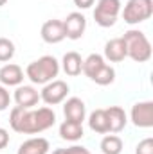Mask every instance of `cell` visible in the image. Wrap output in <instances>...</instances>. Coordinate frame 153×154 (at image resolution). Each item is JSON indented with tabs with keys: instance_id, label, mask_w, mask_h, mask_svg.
Instances as JSON below:
<instances>
[{
	"instance_id": "obj_8",
	"label": "cell",
	"mask_w": 153,
	"mask_h": 154,
	"mask_svg": "<svg viewBox=\"0 0 153 154\" xmlns=\"http://www.w3.org/2000/svg\"><path fill=\"white\" fill-rule=\"evenodd\" d=\"M85 29H86V18H85V14H81L79 11L69 13L67 18L63 20L65 38L76 41V39H79L83 34H85Z\"/></svg>"
},
{
	"instance_id": "obj_3",
	"label": "cell",
	"mask_w": 153,
	"mask_h": 154,
	"mask_svg": "<svg viewBox=\"0 0 153 154\" xmlns=\"http://www.w3.org/2000/svg\"><path fill=\"white\" fill-rule=\"evenodd\" d=\"M124 47H126V56L135 61V63H146L151 57V43L148 36L139 31V29H130L122 36Z\"/></svg>"
},
{
	"instance_id": "obj_7",
	"label": "cell",
	"mask_w": 153,
	"mask_h": 154,
	"mask_svg": "<svg viewBox=\"0 0 153 154\" xmlns=\"http://www.w3.org/2000/svg\"><path fill=\"white\" fill-rule=\"evenodd\" d=\"M130 120L139 129H150V127H153V102L151 100L135 102L132 106V111H130Z\"/></svg>"
},
{
	"instance_id": "obj_28",
	"label": "cell",
	"mask_w": 153,
	"mask_h": 154,
	"mask_svg": "<svg viewBox=\"0 0 153 154\" xmlns=\"http://www.w3.org/2000/svg\"><path fill=\"white\" fill-rule=\"evenodd\" d=\"M5 4H7V0H0V7H2V5H5Z\"/></svg>"
},
{
	"instance_id": "obj_2",
	"label": "cell",
	"mask_w": 153,
	"mask_h": 154,
	"mask_svg": "<svg viewBox=\"0 0 153 154\" xmlns=\"http://www.w3.org/2000/svg\"><path fill=\"white\" fill-rule=\"evenodd\" d=\"M60 74V61L54 56H41L29 63L25 68V77L33 84H47L54 81Z\"/></svg>"
},
{
	"instance_id": "obj_14",
	"label": "cell",
	"mask_w": 153,
	"mask_h": 154,
	"mask_svg": "<svg viewBox=\"0 0 153 154\" xmlns=\"http://www.w3.org/2000/svg\"><path fill=\"white\" fill-rule=\"evenodd\" d=\"M106 116H108V127H110V133H121L126 124H128V115L122 108L119 106H110L105 109Z\"/></svg>"
},
{
	"instance_id": "obj_21",
	"label": "cell",
	"mask_w": 153,
	"mask_h": 154,
	"mask_svg": "<svg viewBox=\"0 0 153 154\" xmlns=\"http://www.w3.org/2000/svg\"><path fill=\"white\" fill-rule=\"evenodd\" d=\"M90 81H94L96 84H99V86H108V84H112L115 81V70L114 66H110L108 63H105L99 70H97V74L92 77Z\"/></svg>"
},
{
	"instance_id": "obj_9",
	"label": "cell",
	"mask_w": 153,
	"mask_h": 154,
	"mask_svg": "<svg viewBox=\"0 0 153 154\" xmlns=\"http://www.w3.org/2000/svg\"><path fill=\"white\" fill-rule=\"evenodd\" d=\"M16 106L20 108H25V109H31L33 106H36L40 102V93L34 86H27V84H20L16 86L15 90V95H13Z\"/></svg>"
},
{
	"instance_id": "obj_5",
	"label": "cell",
	"mask_w": 153,
	"mask_h": 154,
	"mask_svg": "<svg viewBox=\"0 0 153 154\" xmlns=\"http://www.w3.org/2000/svg\"><path fill=\"white\" fill-rule=\"evenodd\" d=\"M121 14V0H97L94 9V20L99 27H112L115 25Z\"/></svg>"
},
{
	"instance_id": "obj_11",
	"label": "cell",
	"mask_w": 153,
	"mask_h": 154,
	"mask_svg": "<svg viewBox=\"0 0 153 154\" xmlns=\"http://www.w3.org/2000/svg\"><path fill=\"white\" fill-rule=\"evenodd\" d=\"M63 115L65 120H72V122H79L83 124L85 116H86V106L79 97H70L67 100H63Z\"/></svg>"
},
{
	"instance_id": "obj_22",
	"label": "cell",
	"mask_w": 153,
	"mask_h": 154,
	"mask_svg": "<svg viewBox=\"0 0 153 154\" xmlns=\"http://www.w3.org/2000/svg\"><path fill=\"white\" fill-rule=\"evenodd\" d=\"M16 48H15V43L9 38H0V63H7L13 59Z\"/></svg>"
},
{
	"instance_id": "obj_26",
	"label": "cell",
	"mask_w": 153,
	"mask_h": 154,
	"mask_svg": "<svg viewBox=\"0 0 153 154\" xmlns=\"http://www.w3.org/2000/svg\"><path fill=\"white\" fill-rule=\"evenodd\" d=\"M7 145H9V133H7V129L0 127V151L5 149Z\"/></svg>"
},
{
	"instance_id": "obj_6",
	"label": "cell",
	"mask_w": 153,
	"mask_h": 154,
	"mask_svg": "<svg viewBox=\"0 0 153 154\" xmlns=\"http://www.w3.org/2000/svg\"><path fill=\"white\" fill-rule=\"evenodd\" d=\"M69 91H70V88L65 81L54 79V81L43 84V90L40 91V100H43L47 106H58L67 99Z\"/></svg>"
},
{
	"instance_id": "obj_18",
	"label": "cell",
	"mask_w": 153,
	"mask_h": 154,
	"mask_svg": "<svg viewBox=\"0 0 153 154\" xmlns=\"http://www.w3.org/2000/svg\"><path fill=\"white\" fill-rule=\"evenodd\" d=\"M88 127H90L94 133H99V134L110 133L106 111H105V109H94V111L88 115Z\"/></svg>"
},
{
	"instance_id": "obj_17",
	"label": "cell",
	"mask_w": 153,
	"mask_h": 154,
	"mask_svg": "<svg viewBox=\"0 0 153 154\" xmlns=\"http://www.w3.org/2000/svg\"><path fill=\"white\" fill-rule=\"evenodd\" d=\"M85 134L83 131V124L79 122H72V120H65L61 125H60V138L61 140H67V142H77L81 140Z\"/></svg>"
},
{
	"instance_id": "obj_23",
	"label": "cell",
	"mask_w": 153,
	"mask_h": 154,
	"mask_svg": "<svg viewBox=\"0 0 153 154\" xmlns=\"http://www.w3.org/2000/svg\"><path fill=\"white\" fill-rule=\"evenodd\" d=\"M135 154H153V138H144L137 143Z\"/></svg>"
},
{
	"instance_id": "obj_1",
	"label": "cell",
	"mask_w": 153,
	"mask_h": 154,
	"mask_svg": "<svg viewBox=\"0 0 153 154\" xmlns=\"http://www.w3.org/2000/svg\"><path fill=\"white\" fill-rule=\"evenodd\" d=\"M56 124V113L49 106L38 109H25L15 106L9 113V125L20 134H40Z\"/></svg>"
},
{
	"instance_id": "obj_19",
	"label": "cell",
	"mask_w": 153,
	"mask_h": 154,
	"mask_svg": "<svg viewBox=\"0 0 153 154\" xmlns=\"http://www.w3.org/2000/svg\"><path fill=\"white\" fill-rule=\"evenodd\" d=\"M105 63H106V61H105V57H103L101 54H90L86 59H83V70H81V72L88 77V79H92Z\"/></svg>"
},
{
	"instance_id": "obj_25",
	"label": "cell",
	"mask_w": 153,
	"mask_h": 154,
	"mask_svg": "<svg viewBox=\"0 0 153 154\" xmlns=\"http://www.w3.org/2000/svg\"><path fill=\"white\" fill-rule=\"evenodd\" d=\"M9 104H11V95L7 91V88L0 84V111H5L9 108Z\"/></svg>"
},
{
	"instance_id": "obj_15",
	"label": "cell",
	"mask_w": 153,
	"mask_h": 154,
	"mask_svg": "<svg viewBox=\"0 0 153 154\" xmlns=\"http://www.w3.org/2000/svg\"><path fill=\"white\" fill-rule=\"evenodd\" d=\"M49 149H50V145H49L47 138L34 136V138L25 140L18 147V152L16 154H49Z\"/></svg>"
},
{
	"instance_id": "obj_16",
	"label": "cell",
	"mask_w": 153,
	"mask_h": 154,
	"mask_svg": "<svg viewBox=\"0 0 153 154\" xmlns=\"http://www.w3.org/2000/svg\"><path fill=\"white\" fill-rule=\"evenodd\" d=\"M60 68H63V72L67 75L77 77L81 74V70H83V59H81V56L77 52H74V50L72 52H67L63 56V59H61V66Z\"/></svg>"
},
{
	"instance_id": "obj_10",
	"label": "cell",
	"mask_w": 153,
	"mask_h": 154,
	"mask_svg": "<svg viewBox=\"0 0 153 154\" xmlns=\"http://www.w3.org/2000/svg\"><path fill=\"white\" fill-rule=\"evenodd\" d=\"M41 39L49 45H56L61 43L65 39V31H63V22L61 20H47L41 25Z\"/></svg>"
},
{
	"instance_id": "obj_20",
	"label": "cell",
	"mask_w": 153,
	"mask_h": 154,
	"mask_svg": "<svg viewBox=\"0 0 153 154\" xmlns=\"http://www.w3.org/2000/svg\"><path fill=\"white\" fill-rule=\"evenodd\" d=\"M101 151H103V154H121L122 152V140L117 134H106L101 140Z\"/></svg>"
},
{
	"instance_id": "obj_13",
	"label": "cell",
	"mask_w": 153,
	"mask_h": 154,
	"mask_svg": "<svg viewBox=\"0 0 153 154\" xmlns=\"http://www.w3.org/2000/svg\"><path fill=\"white\" fill-rule=\"evenodd\" d=\"M105 61H110V63H121L124 61L128 56H126V47H124V41L122 38H114L110 41H106L105 45Z\"/></svg>"
},
{
	"instance_id": "obj_27",
	"label": "cell",
	"mask_w": 153,
	"mask_h": 154,
	"mask_svg": "<svg viewBox=\"0 0 153 154\" xmlns=\"http://www.w3.org/2000/svg\"><path fill=\"white\" fill-rule=\"evenodd\" d=\"M96 0H74V5L77 9H90Z\"/></svg>"
},
{
	"instance_id": "obj_4",
	"label": "cell",
	"mask_w": 153,
	"mask_h": 154,
	"mask_svg": "<svg viewBox=\"0 0 153 154\" xmlns=\"http://www.w3.org/2000/svg\"><path fill=\"white\" fill-rule=\"evenodd\" d=\"M153 14V0H128L122 9V20L128 25H139Z\"/></svg>"
},
{
	"instance_id": "obj_24",
	"label": "cell",
	"mask_w": 153,
	"mask_h": 154,
	"mask_svg": "<svg viewBox=\"0 0 153 154\" xmlns=\"http://www.w3.org/2000/svg\"><path fill=\"white\" fill-rule=\"evenodd\" d=\"M52 154H90V151L83 145H72L69 149H56Z\"/></svg>"
},
{
	"instance_id": "obj_12",
	"label": "cell",
	"mask_w": 153,
	"mask_h": 154,
	"mask_svg": "<svg viewBox=\"0 0 153 154\" xmlns=\"http://www.w3.org/2000/svg\"><path fill=\"white\" fill-rule=\"evenodd\" d=\"M24 82V70L22 66L9 63L0 68V84L9 88V86H20Z\"/></svg>"
}]
</instances>
